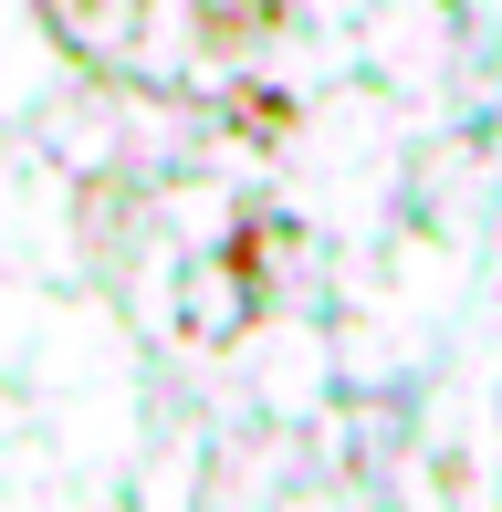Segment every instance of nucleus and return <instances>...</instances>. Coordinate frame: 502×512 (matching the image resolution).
I'll use <instances>...</instances> for the list:
<instances>
[]
</instances>
